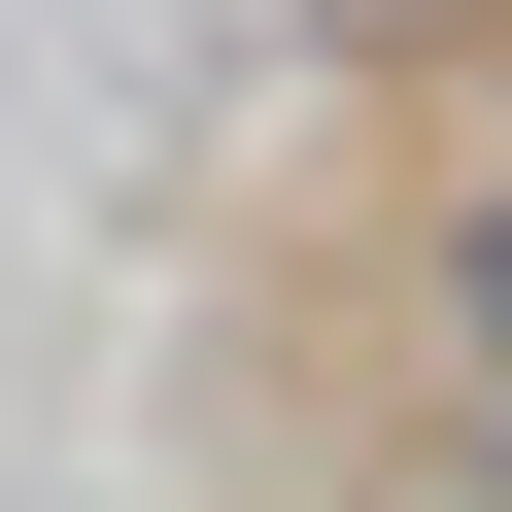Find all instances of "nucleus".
Masks as SVG:
<instances>
[{"instance_id": "nucleus-2", "label": "nucleus", "mask_w": 512, "mask_h": 512, "mask_svg": "<svg viewBox=\"0 0 512 512\" xmlns=\"http://www.w3.org/2000/svg\"><path fill=\"white\" fill-rule=\"evenodd\" d=\"M376 512H512V478H376Z\"/></svg>"}, {"instance_id": "nucleus-1", "label": "nucleus", "mask_w": 512, "mask_h": 512, "mask_svg": "<svg viewBox=\"0 0 512 512\" xmlns=\"http://www.w3.org/2000/svg\"><path fill=\"white\" fill-rule=\"evenodd\" d=\"M410 308H444V376L512 410V171H444V205H410Z\"/></svg>"}]
</instances>
